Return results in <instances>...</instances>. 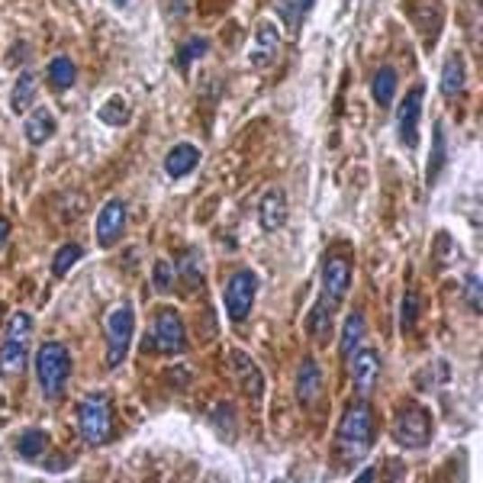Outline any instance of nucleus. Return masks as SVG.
Segmentation results:
<instances>
[{"label": "nucleus", "instance_id": "nucleus-33", "mask_svg": "<svg viewBox=\"0 0 483 483\" xmlns=\"http://www.w3.org/2000/svg\"><path fill=\"white\" fill-rule=\"evenodd\" d=\"M464 303H468L474 313H480V278H477V274L464 278Z\"/></svg>", "mask_w": 483, "mask_h": 483}, {"label": "nucleus", "instance_id": "nucleus-21", "mask_svg": "<svg viewBox=\"0 0 483 483\" xmlns=\"http://www.w3.org/2000/svg\"><path fill=\"white\" fill-rule=\"evenodd\" d=\"M306 329H310V339L316 345H325L329 335H333V306L325 300H319L310 310V319H306Z\"/></svg>", "mask_w": 483, "mask_h": 483}, {"label": "nucleus", "instance_id": "nucleus-32", "mask_svg": "<svg viewBox=\"0 0 483 483\" xmlns=\"http://www.w3.org/2000/svg\"><path fill=\"white\" fill-rule=\"evenodd\" d=\"M151 274H155V290L159 294H171V287H174V268L168 265V261H155V268H151Z\"/></svg>", "mask_w": 483, "mask_h": 483}, {"label": "nucleus", "instance_id": "nucleus-28", "mask_svg": "<svg viewBox=\"0 0 483 483\" xmlns=\"http://www.w3.org/2000/svg\"><path fill=\"white\" fill-rule=\"evenodd\" d=\"M81 255H84L81 245H61V249L55 251V258H52V278H65V274H68L71 268L81 261Z\"/></svg>", "mask_w": 483, "mask_h": 483}, {"label": "nucleus", "instance_id": "nucleus-30", "mask_svg": "<svg viewBox=\"0 0 483 483\" xmlns=\"http://www.w3.org/2000/svg\"><path fill=\"white\" fill-rule=\"evenodd\" d=\"M206 52H210V42H206L204 36L187 39V42H184V49H181V52H178V65H181V68H187L190 61L204 59Z\"/></svg>", "mask_w": 483, "mask_h": 483}, {"label": "nucleus", "instance_id": "nucleus-27", "mask_svg": "<svg viewBox=\"0 0 483 483\" xmlns=\"http://www.w3.org/2000/svg\"><path fill=\"white\" fill-rule=\"evenodd\" d=\"M178 278L187 284V290H200V287H204V258H200V251H196V249L184 251L181 271H178Z\"/></svg>", "mask_w": 483, "mask_h": 483}, {"label": "nucleus", "instance_id": "nucleus-8", "mask_svg": "<svg viewBox=\"0 0 483 483\" xmlns=\"http://www.w3.org/2000/svg\"><path fill=\"white\" fill-rule=\"evenodd\" d=\"M151 345L159 348L161 355H181L187 348V325H184L181 313L165 306L151 319Z\"/></svg>", "mask_w": 483, "mask_h": 483}, {"label": "nucleus", "instance_id": "nucleus-10", "mask_svg": "<svg viewBox=\"0 0 483 483\" xmlns=\"http://www.w3.org/2000/svg\"><path fill=\"white\" fill-rule=\"evenodd\" d=\"M423 97L425 87H413L406 97L396 106V139L403 142V149H415L419 145V120H423Z\"/></svg>", "mask_w": 483, "mask_h": 483}, {"label": "nucleus", "instance_id": "nucleus-16", "mask_svg": "<svg viewBox=\"0 0 483 483\" xmlns=\"http://www.w3.org/2000/svg\"><path fill=\"white\" fill-rule=\"evenodd\" d=\"M278 49H280V32L274 23H258L255 30V46H251V65L255 68H268V65H274V59H278Z\"/></svg>", "mask_w": 483, "mask_h": 483}, {"label": "nucleus", "instance_id": "nucleus-14", "mask_svg": "<svg viewBox=\"0 0 483 483\" xmlns=\"http://www.w3.org/2000/svg\"><path fill=\"white\" fill-rule=\"evenodd\" d=\"M319 396H323V368L313 358H306L296 370V400H300V406L313 409Z\"/></svg>", "mask_w": 483, "mask_h": 483}, {"label": "nucleus", "instance_id": "nucleus-12", "mask_svg": "<svg viewBox=\"0 0 483 483\" xmlns=\"http://www.w3.org/2000/svg\"><path fill=\"white\" fill-rule=\"evenodd\" d=\"M351 364V380H355V393L358 396H370L374 387H378V378H380V355L374 348H358L355 355L348 358Z\"/></svg>", "mask_w": 483, "mask_h": 483}, {"label": "nucleus", "instance_id": "nucleus-25", "mask_svg": "<svg viewBox=\"0 0 483 483\" xmlns=\"http://www.w3.org/2000/svg\"><path fill=\"white\" fill-rule=\"evenodd\" d=\"M49 81H52L55 91H68V87H75V81H77L75 61H71L68 55H59V59L49 61Z\"/></svg>", "mask_w": 483, "mask_h": 483}, {"label": "nucleus", "instance_id": "nucleus-24", "mask_svg": "<svg viewBox=\"0 0 483 483\" xmlns=\"http://www.w3.org/2000/svg\"><path fill=\"white\" fill-rule=\"evenodd\" d=\"M36 71L26 68L23 75H20V81L14 84V94H10V110L14 114H26L32 106V97H36Z\"/></svg>", "mask_w": 483, "mask_h": 483}, {"label": "nucleus", "instance_id": "nucleus-20", "mask_svg": "<svg viewBox=\"0 0 483 483\" xmlns=\"http://www.w3.org/2000/svg\"><path fill=\"white\" fill-rule=\"evenodd\" d=\"M23 132H26V142H32V145L49 142V139H52V132H55L52 110H46V106H36V110L30 114V120H26Z\"/></svg>", "mask_w": 483, "mask_h": 483}, {"label": "nucleus", "instance_id": "nucleus-2", "mask_svg": "<svg viewBox=\"0 0 483 483\" xmlns=\"http://www.w3.org/2000/svg\"><path fill=\"white\" fill-rule=\"evenodd\" d=\"M77 435L84 445L100 448L114 435V409H110V396L106 393H87L77 403Z\"/></svg>", "mask_w": 483, "mask_h": 483}, {"label": "nucleus", "instance_id": "nucleus-4", "mask_svg": "<svg viewBox=\"0 0 483 483\" xmlns=\"http://www.w3.org/2000/svg\"><path fill=\"white\" fill-rule=\"evenodd\" d=\"M132 333H136V313H132L129 303H120L106 316V364L110 368H120L126 361L129 345H132Z\"/></svg>", "mask_w": 483, "mask_h": 483}, {"label": "nucleus", "instance_id": "nucleus-15", "mask_svg": "<svg viewBox=\"0 0 483 483\" xmlns=\"http://www.w3.org/2000/svg\"><path fill=\"white\" fill-rule=\"evenodd\" d=\"M258 223H261L265 232H278L287 223V196H284V190L274 187L258 200Z\"/></svg>", "mask_w": 483, "mask_h": 483}, {"label": "nucleus", "instance_id": "nucleus-7", "mask_svg": "<svg viewBox=\"0 0 483 483\" xmlns=\"http://www.w3.org/2000/svg\"><path fill=\"white\" fill-rule=\"evenodd\" d=\"M348 287H351V255H348V249L335 245L323 261V300L335 310L345 300Z\"/></svg>", "mask_w": 483, "mask_h": 483}, {"label": "nucleus", "instance_id": "nucleus-5", "mask_svg": "<svg viewBox=\"0 0 483 483\" xmlns=\"http://www.w3.org/2000/svg\"><path fill=\"white\" fill-rule=\"evenodd\" d=\"M374 429H378V419H374V409L368 406L364 400L351 403L345 409L339 423V442L351 451H364L374 442Z\"/></svg>", "mask_w": 483, "mask_h": 483}, {"label": "nucleus", "instance_id": "nucleus-34", "mask_svg": "<svg viewBox=\"0 0 483 483\" xmlns=\"http://www.w3.org/2000/svg\"><path fill=\"white\" fill-rule=\"evenodd\" d=\"M415 316H419V296H415V290H409L403 296V329H413Z\"/></svg>", "mask_w": 483, "mask_h": 483}, {"label": "nucleus", "instance_id": "nucleus-31", "mask_svg": "<svg viewBox=\"0 0 483 483\" xmlns=\"http://www.w3.org/2000/svg\"><path fill=\"white\" fill-rule=\"evenodd\" d=\"M278 10H280V16H284V23H287L290 36H296V32H300V23L306 20V16H303L300 0H280Z\"/></svg>", "mask_w": 483, "mask_h": 483}, {"label": "nucleus", "instance_id": "nucleus-17", "mask_svg": "<svg viewBox=\"0 0 483 483\" xmlns=\"http://www.w3.org/2000/svg\"><path fill=\"white\" fill-rule=\"evenodd\" d=\"M196 165H200V149H196L194 142H178L168 149V155H165L168 178H187Z\"/></svg>", "mask_w": 483, "mask_h": 483}, {"label": "nucleus", "instance_id": "nucleus-18", "mask_svg": "<svg viewBox=\"0 0 483 483\" xmlns=\"http://www.w3.org/2000/svg\"><path fill=\"white\" fill-rule=\"evenodd\" d=\"M464 81H468L464 55L451 52L445 59V68H442V94H445V97H458V94L464 91Z\"/></svg>", "mask_w": 483, "mask_h": 483}, {"label": "nucleus", "instance_id": "nucleus-26", "mask_svg": "<svg viewBox=\"0 0 483 483\" xmlns=\"http://www.w3.org/2000/svg\"><path fill=\"white\" fill-rule=\"evenodd\" d=\"M46 448H49V435L42 429H26L23 435L16 438V454H20L23 460L42 458V454H46Z\"/></svg>", "mask_w": 483, "mask_h": 483}, {"label": "nucleus", "instance_id": "nucleus-23", "mask_svg": "<svg viewBox=\"0 0 483 483\" xmlns=\"http://www.w3.org/2000/svg\"><path fill=\"white\" fill-rule=\"evenodd\" d=\"M370 91H374V100H378V106H393V97H396V68H390V65H384V68L374 71V77H370Z\"/></svg>", "mask_w": 483, "mask_h": 483}, {"label": "nucleus", "instance_id": "nucleus-11", "mask_svg": "<svg viewBox=\"0 0 483 483\" xmlns=\"http://www.w3.org/2000/svg\"><path fill=\"white\" fill-rule=\"evenodd\" d=\"M229 364H232L235 370V384H239V390L249 396L251 403H261V396H265V370L258 368L255 361H251L249 351H242V348H232L229 351Z\"/></svg>", "mask_w": 483, "mask_h": 483}, {"label": "nucleus", "instance_id": "nucleus-29", "mask_svg": "<svg viewBox=\"0 0 483 483\" xmlns=\"http://www.w3.org/2000/svg\"><path fill=\"white\" fill-rule=\"evenodd\" d=\"M100 120L110 123V126H123V123L129 120V106H126V100H123L120 94H116V97H110V104L100 106Z\"/></svg>", "mask_w": 483, "mask_h": 483}, {"label": "nucleus", "instance_id": "nucleus-38", "mask_svg": "<svg viewBox=\"0 0 483 483\" xmlns=\"http://www.w3.org/2000/svg\"><path fill=\"white\" fill-rule=\"evenodd\" d=\"M114 4H116V7H126V4H129V0H114Z\"/></svg>", "mask_w": 483, "mask_h": 483}, {"label": "nucleus", "instance_id": "nucleus-13", "mask_svg": "<svg viewBox=\"0 0 483 483\" xmlns=\"http://www.w3.org/2000/svg\"><path fill=\"white\" fill-rule=\"evenodd\" d=\"M123 232H126V204L110 200L97 213V245L100 249H114L116 242L123 239Z\"/></svg>", "mask_w": 483, "mask_h": 483}, {"label": "nucleus", "instance_id": "nucleus-22", "mask_svg": "<svg viewBox=\"0 0 483 483\" xmlns=\"http://www.w3.org/2000/svg\"><path fill=\"white\" fill-rule=\"evenodd\" d=\"M445 161H448V139H445V126H442V123H435V129H432L429 174H425V181H429V187H435L438 174H442V168H445Z\"/></svg>", "mask_w": 483, "mask_h": 483}, {"label": "nucleus", "instance_id": "nucleus-9", "mask_svg": "<svg viewBox=\"0 0 483 483\" xmlns=\"http://www.w3.org/2000/svg\"><path fill=\"white\" fill-rule=\"evenodd\" d=\"M255 290H258V278L255 271L242 268L229 278L226 290H223V303H226V313L232 323H245L251 313V303H255Z\"/></svg>", "mask_w": 483, "mask_h": 483}, {"label": "nucleus", "instance_id": "nucleus-1", "mask_svg": "<svg viewBox=\"0 0 483 483\" xmlns=\"http://www.w3.org/2000/svg\"><path fill=\"white\" fill-rule=\"evenodd\" d=\"M30 345H32V316L30 313H14L4 329V342H0V378H20L30 361Z\"/></svg>", "mask_w": 483, "mask_h": 483}, {"label": "nucleus", "instance_id": "nucleus-37", "mask_svg": "<svg viewBox=\"0 0 483 483\" xmlns=\"http://www.w3.org/2000/svg\"><path fill=\"white\" fill-rule=\"evenodd\" d=\"M300 7H303V16H310V10L316 7V0H300Z\"/></svg>", "mask_w": 483, "mask_h": 483}, {"label": "nucleus", "instance_id": "nucleus-35", "mask_svg": "<svg viewBox=\"0 0 483 483\" xmlns=\"http://www.w3.org/2000/svg\"><path fill=\"white\" fill-rule=\"evenodd\" d=\"M213 423L219 425V429H223V435H232L235 432V425H232V406H229V403H223V406H219V413L213 415Z\"/></svg>", "mask_w": 483, "mask_h": 483}, {"label": "nucleus", "instance_id": "nucleus-6", "mask_svg": "<svg viewBox=\"0 0 483 483\" xmlns=\"http://www.w3.org/2000/svg\"><path fill=\"white\" fill-rule=\"evenodd\" d=\"M393 442L406 451H419L432 442V415L423 406H403L393 423Z\"/></svg>", "mask_w": 483, "mask_h": 483}, {"label": "nucleus", "instance_id": "nucleus-19", "mask_svg": "<svg viewBox=\"0 0 483 483\" xmlns=\"http://www.w3.org/2000/svg\"><path fill=\"white\" fill-rule=\"evenodd\" d=\"M364 333H368V323H364L361 313H348L345 323H342V345H339V351H342V358H345V361L355 355L358 348H361Z\"/></svg>", "mask_w": 483, "mask_h": 483}, {"label": "nucleus", "instance_id": "nucleus-3", "mask_svg": "<svg viewBox=\"0 0 483 483\" xmlns=\"http://www.w3.org/2000/svg\"><path fill=\"white\" fill-rule=\"evenodd\" d=\"M36 378H39L42 396H46V400H59L71 378L68 348L61 345V342H42L36 351Z\"/></svg>", "mask_w": 483, "mask_h": 483}, {"label": "nucleus", "instance_id": "nucleus-36", "mask_svg": "<svg viewBox=\"0 0 483 483\" xmlns=\"http://www.w3.org/2000/svg\"><path fill=\"white\" fill-rule=\"evenodd\" d=\"M7 239H10V219L0 216V249L7 245Z\"/></svg>", "mask_w": 483, "mask_h": 483}]
</instances>
